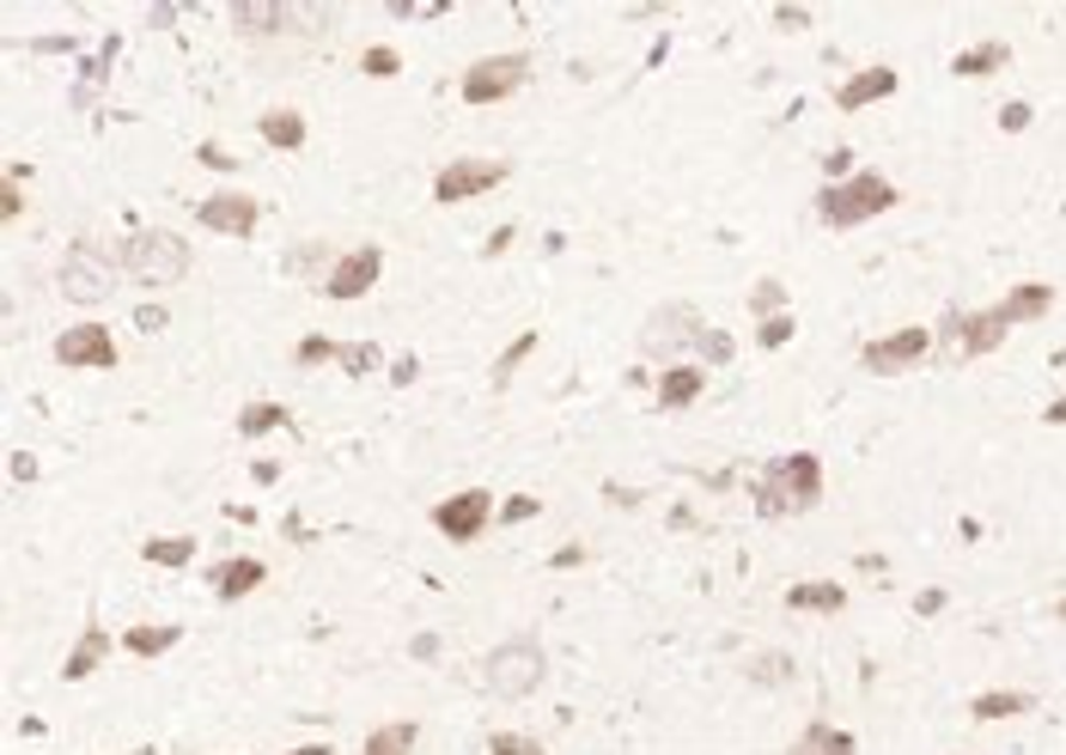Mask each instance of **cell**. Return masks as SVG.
<instances>
[{
  "mask_svg": "<svg viewBox=\"0 0 1066 755\" xmlns=\"http://www.w3.org/2000/svg\"><path fill=\"white\" fill-rule=\"evenodd\" d=\"M117 274H122V250H110L105 238H79V244H67L62 269H55V287L74 305H105L117 293Z\"/></svg>",
  "mask_w": 1066,
  "mask_h": 755,
  "instance_id": "cell-1",
  "label": "cell"
},
{
  "mask_svg": "<svg viewBox=\"0 0 1066 755\" xmlns=\"http://www.w3.org/2000/svg\"><path fill=\"white\" fill-rule=\"evenodd\" d=\"M542 677H549V658H542L537 639H501V646L482 658V689L494 694V701H530V694L542 689Z\"/></svg>",
  "mask_w": 1066,
  "mask_h": 755,
  "instance_id": "cell-2",
  "label": "cell"
},
{
  "mask_svg": "<svg viewBox=\"0 0 1066 755\" xmlns=\"http://www.w3.org/2000/svg\"><path fill=\"white\" fill-rule=\"evenodd\" d=\"M816 500H823V463H816L811 451L780 457V463L762 475V488H756V506H762L768 518H787V512H811Z\"/></svg>",
  "mask_w": 1066,
  "mask_h": 755,
  "instance_id": "cell-3",
  "label": "cell"
},
{
  "mask_svg": "<svg viewBox=\"0 0 1066 755\" xmlns=\"http://www.w3.org/2000/svg\"><path fill=\"white\" fill-rule=\"evenodd\" d=\"M895 183L878 177V171H854V177L829 183L823 196H816V214H823V226H859L871 220V214H890L895 208Z\"/></svg>",
  "mask_w": 1066,
  "mask_h": 755,
  "instance_id": "cell-4",
  "label": "cell"
},
{
  "mask_svg": "<svg viewBox=\"0 0 1066 755\" xmlns=\"http://www.w3.org/2000/svg\"><path fill=\"white\" fill-rule=\"evenodd\" d=\"M122 269L141 281V287H177L189 274V244L177 232H165V226H146V232H134L129 244H122Z\"/></svg>",
  "mask_w": 1066,
  "mask_h": 755,
  "instance_id": "cell-5",
  "label": "cell"
},
{
  "mask_svg": "<svg viewBox=\"0 0 1066 755\" xmlns=\"http://www.w3.org/2000/svg\"><path fill=\"white\" fill-rule=\"evenodd\" d=\"M701 317H695V305H659V311L646 317V329H640V353L646 360H659V365H683V353L701 341Z\"/></svg>",
  "mask_w": 1066,
  "mask_h": 755,
  "instance_id": "cell-6",
  "label": "cell"
},
{
  "mask_svg": "<svg viewBox=\"0 0 1066 755\" xmlns=\"http://www.w3.org/2000/svg\"><path fill=\"white\" fill-rule=\"evenodd\" d=\"M525 79H530V55H482V62H470V74H463V98H470V105H501V98H513Z\"/></svg>",
  "mask_w": 1066,
  "mask_h": 755,
  "instance_id": "cell-7",
  "label": "cell"
},
{
  "mask_svg": "<svg viewBox=\"0 0 1066 755\" xmlns=\"http://www.w3.org/2000/svg\"><path fill=\"white\" fill-rule=\"evenodd\" d=\"M501 183H506V165H501V158H451V165L433 177V201L458 208V201L487 196V189H501Z\"/></svg>",
  "mask_w": 1066,
  "mask_h": 755,
  "instance_id": "cell-8",
  "label": "cell"
},
{
  "mask_svg": "<svg viewBox=\"0 0 1066 755\" xmlns=\"http://www.w3.org/2000/svg\"><path fill=\"white\" fill-rule=\"evenodd\" d=\"M433 524H439L446 543H475V536L494 524V494H487V488H463V494H451V500L433 506Z\"/></svg>",
  "mask_w": 1066,
  "mask_h": 755,
  "instance_id": "cell-9",
  "label": "cell"
},
{
  "mask_svg": "<svg viewBox=\"0 0 1066 755\" xmlns=\"http://www.w3.org/2000/svg\"><path fill=\"white\" fill-rule=\"evenodd\" d=\"M378 274H384V250L378 244H360V250H348V256L330 262V274H323V293H330V299H360V293L378 287Z\"/></svg>",
  "mask_w": 1066,
  "mask_h": 755,
  "instance_id": "cell-10",
  "label": "cell"
},
{
  "mask_svg": "<svg viewBox=\"0 0 1066 755\" xmlns=\"http://www.w3.org/2000/svg\"><path fill=\"white\" fill-rule=\"evenodd\" d=\"M926 353H933V329H895V336L883 341H866V353H859V365L866 372H902V365H921Z\"/></svg>",
  "mask_w": 1066,
  "mask_h": 755,
  "instance_id": "cell-11",
  "label": "cell"
},
{
  "mask_svg": "<svg viewBox=\"0 0 1066 755\" xmlns=\"http://www.w3.org/2000/svg\"><path fill=\"white\" fill-rule=\"evenodd\" d=\"M256 220H263V208H256V196H244V189H220V196L201 201V226H208V232L251 238Z\"/></svg>",
  "mask_w": 1066,
  "mask_h": 755,
  "instance_id": "cell-12",
  "label": "cell"
},
{
  "mask_svg": "<svg viewBox=\"0 0 1066 755\" xmlns=\"http://www.w3.org/2000/svg\"><path fill=\"white\" fill-rule=\"evenodd\" d=\"M55 360L62 365H117V336L105 324H74L55 336Z\"/></svg>",
  "mask_w": 1066,
  "mask_h": 755,
  "instance_id": "cell-13",
  "label": "cell"
},
{
  "mask_svg": "<svg viewBox=\"0 0 1066 755\" xmlns=\"http://www.w3.org/2000/svg\"><path fill=\"white\" fill-rule=\"evenodd\" d=\"M1005 317L1000 311H969V317H950V336H957L963 353H993L1005 341Z\"/></svg>",
  "mask_w": 1066,
  "mask_h": 755,
  "instance_id": "cell-14",
  "label": "cell"
},
{
  "mask_svg": "<svg viewBox=\"0 0 1066 755\" xmlns=\"http://www.w3.org/2000/svg\"><path fill=\"white\" fill-rule=\"evenodd\" d=\"M263 579H268V567H263V560L238 555V560H220V567H213V573H208V586H213V598H226V603H232V598H251V591L263 586Z\"/></svg>",
  "mask_w": 1066,
  "mask_h": 755,
  "instance_id": "cell-15",
  "label": "cell"
},
{
  "mask_svg": "<svg viewBox=\"0 0 1066 755\" xmlns=\"http://www.w3.org/2000/svg\"><path fill=\"white\" fill-rule=\"evenodd\" d=\"M232 25L244 31V37H268V31H287L293 25V7H281V0H238V7H232Z\"/></svg>",
  "mask_w": 1066,
  "mask_h": 755,
  "instance_id": "cell-16",
  "label": "cell"
},
{
  "mask_svg": "<svg viewBox=\"0 0 1066 755\" xmlns=\"http://www.w3.org/2000/svg\"><path fill=\"white\" fill-rule=\"evenodd\" d=\"M890 91H895L890 67H866V74H854L842 91H835V105H842V110H866V105H878V98H890Z\"/></svg>",
  "mask_w": 1066,
  "mask_h": 755,
  "instance_id": "cell-17",
  "label": "cell"
},
{
  "mask_svg": "<svg viewBox=\"0 0 1066 755\" xmlns=\"http://www.w3.org/2000/svg\"><path fill=\"white\" fill-rule=\"evenodd\" d=\"M105 652H110V634H105V627H86V634H79V646L74 652H67V665H62V682H86V677H92V670L98 665H105Z\"/></svg>",
  "mask_w": 1066,
  "mask_h": 755,
  "instance_id": "cell-18",
  "label": "cell"
},
{
  "mask_svg": "<svg viewBox=\"0 0 1066 755\" xmlns=\"http://www.w3.org/2000/svg\"><path fill=\"white\" fill-rule=\"evenodd\" d=\"M1048 305H1054V287H1042V281H1024V287H1012V299L993 305V311H1000L1005 324H1036Z\"/></svg>",
  "mask_w": 1066,
  "mask_h": 755,
  "instance_id": "cell-19",
  "label": "cell"
},
{
  "mask_svg": "<svg viewBox=\"0 0 1066 755\" xmlns=\"http://www.w3.org/2000/svg\"><path fill=\"white\" fill-rule=\"evenodd\" d=\"M701 391H707V378H701L695 365H664V378H659V408H689Z\"/></svg>",
  "mask_w": 1066,
  "mask_h": 755,
  "instance_id": "cell-20",
  "label": "cell"
},
{
  "mask_svg": "<svg viewBox=\"0 0 1066 755\" xmlns=\"http://www.w3.org/2000/svg\"><path fill=\"white\" fill-rule=\"evenodd\" d=\"M177 639H184V627H172V622H146V627H129V634H122V646H129L134 658H158V652H172Z\"/></svg>",
  "mask_w": 1066,
  "mask_h": 755,
  "instance_id": "cell-21",
  "label": "cell"
},
{
  "mask_svg": "<svg viewBox=\"0 0 1066 755\" xmlns=\"http://www.w3.org/2000/svg\"><path fill=\"white\" fill-rule=\"evenodd\" d=\"M981 725H993V719H1018V713H1030V694L1024 689H988V694H975V707H969Z\"/></svg>",
  "mask_w": 1066,
  "mask_h": 755,
  "instance_id": "cell-22",
  "label": "cell"
},
{
  "mask_svg": "<svg viewBox=\"0 0 1066 755\" xmlns=\"http://www.w3.org/2000/svg\"><path fill=\"white\" fill-rule=\"evenodd\" d=\"M263 141L268 146H281V153H293V146H305V117L299 110H263Z\"/></svg>",
  "mask_w": 1066,
  "mask_h": 755,
  "instance_id": "cell-23",
  "label": "cell"
},
{
  "mask_svg": "<svg viewBox=\"0 0 1066 755\" xmlns=\"http://www.w3.org/2000/svg\"><path fill=\"white\" fill-rule=\"evenodd\" d=\"M415 737H421V725H415V719H396V725L372 731L360 755H415Z\"/></svg>",
  "mask_w": 1066,
  "mask_h": 755,
  "instance_id": "cell-24",
  "label": "cell"
},
{
  "mask_svg": "<svg viewBox=\"0 0 1066 755\" xmlns=\"http://www.w3.org/2000/svg\"><path fill=\"white\" fill-rule=\"evenodd\" d=\"M792 755H854V737L816 719V725H804V737L792 743Z\"/></svg>",
  "mask_w": 1066,
  "mask_h": 755,
  "instance_id": "cell-25",
  "label": "cell"
},
{
  "mask_svg": "<svg viewBox=\"0 0 1066 755\" xmlns=\"http://www.w3.org/2000/svg\"><path fill=\"white\" fill-rule=\"evenodd\" d=\"M1005 62H1012V50H1005V43H981V50H963L957 62H950V74H963V79H981V74H1000Z\"/></svg>",
  "mask_w": 1066,
  "mask_h": 755,
  "instance_id": "cell-26",
  "label": "cell"
},
{
  "mask_svg": "<svg viewBox=\"0 0 1066 755\" xmlns=\"http://www.w3.org/2000/svg\"><path fill=\"white\" fill-rule=\"evenodd\" d=\"M141 555L153 560V567H189V560H196V536H153Z\"/></svg>",
  "mask_w": 1066,
  "mask_h": 755,
  "instance_id": "cell-27",
  "label": "cell"
},
{
  "mask_svg": "<svg viewBox=\"0 0 1066 755\" xmlns=\"http://www.w3.org/2000/svg\"><path fill=\"white\" fill-rule=\"evenodd\" d=\"M275 427H287V403H251L244 415H238V433H244V439H263V433H275Z\"/></svg>",
  "mask_w": 1066,
  "mask_h": 755,
  "instance_id": "cell-28",
  "label": "cell"
},
{
  "mask_svg": "<svg viewBox=\"0 0 1066 755\" xmlns=\"http://www.w3.org/2000/svg\"><path fill=\"white\" fill-rule=\"evenodd\" d=\"M787 603H792V610H823V615H829V610H842V603H847V591L842 586H816V579H811V586H792Z\"/></svg>",
  "mask_w": 1066,
  "mask_h": 755,
  "instance_id": "cell-29",
  "label": "cell"
},
{
  "mask_svg": "<svg viewBox=\"0 0 1066 755\" xmlns=\"http://www.w3.org/2000/svg\"><path fill=\"white\" fill-rule=\"evenodd\" d=\"M750 682H762V689L792 682V658H787V652H762V658H750Z\"/></svg>",
  "mask_w": 1066,
  "mask_h": 755,
  "instance_id": "cell-30",
  "label": "cell"
},
{
  "mask_svg": "<svg viewBox=\"0 0 1066 755\" xmlns=\"http://www.w3.org/2000/svg\"><path fill=\"white\" fill-rule=\"evenodd\" d=\"M530 348H537V329H525V336H518L513 348L501 353V365H494V384H501V391H506V384H513V372H518V365L530 360Z\"/></svg>",
  "mask_w": 1066,
  "mask_h": 755,
  "instance_id": "cell-31",
  "label": "cell"
},
{
  "mask_svg": "<svg viewBox=\"0 0 1066 755\" xmlns=\"http://www.w3.org/2000/svg\"><path fill=\"white\" fill-rule=\"evenodd\" d=\"M695 348H701V360L725 365V360H732V353H737V341L725 336V329H701V341H695Z\"/></svg>",
  "mask_w": 1066,
  "mask_h": 755,
  "instance_id": "cell-32",
  "label": "cell"
},
{
  "mask_svg": "<svg viewBox=\"0 0 1066 755\" xmlns=\"http://www.w3.org/2000/svg\"><path fill=\"white\" fill-rule=\"evenodd\" d=\"M323 360H342V341H330V336H305V341H299V365H323Z\"/></svg>",
  "mask_w": 1066,
  "mask_h": 755,
  "instance_id": "cell-33",
  "label": "cell"
},
{
  "mask_svg": "<svg viewBox=\"0 0 1066 755\" xmlns=\"http://www.w3.org/2000/svg\"><path fill=\"white\" fill-rule=\"evenodd\" d=\"M756 341H762L768 353H774V348H787V341H792V317H787V311H780V317H762V329H756Z\"/></svg>",
  "mask_w": 1066,
  "mask_h": 755,
  "instance_id": "cell-34",
  "label": "cell"
},
{
  "mask_svg": "<svg viewBox=\"0 0 1066 755\" xmlns=\"http://www.w3.org/2000/svg\"><path fill=\"white\" fill-rule=\"evenodd\" d=\"M487 749H494V755H542V743L518 737V731H501V737H487Z\"/></svg>",
  "mask_w": 1066,
  "mask_h": 755,
  "instance_id": "cell-35",
  "label": "cell"
},
{
  "mask_svg": "<svg viewBox=\"0 0 1066 755\" xmlns=\"http://www.w3.org/2000/svg\"><path fill=\"white\" fill-rule=\"evenodd\" d=\"M756 317H780V305H787V293H780V281H762V287L750 293Z\"/></svg>",
  "mask_w": 1066,
  "mask_h": 755,
  "instance_id": "cell-36",
  "label": "cell"
},
{
  "mask_svg": "<svg viewBox=\"0 0 1066 755\" xmlns=\"http://www.w3.org/2000/svg\"><path fill=\"white\" fill-rule=\"evenodd\" d=\"M360 67H366V74H384V79H391L396 67H403V55H396V50H366V55H360Z\"/></svg>",
  "mask_w": 1066,
  "mask_h": 755,
  "instance_id": "cell-37",
  "label": "cell"
},
{
  "mask_svg": "<svg viewBox=\"0 0 1066 755\" xmlns=\"http://www.w3.org/2000/svg\"><path fill=\"white\" fill-rule=\"evenodd\" d=\"M172 324V311L165 305H134V329H146V336H158V329Z\"/></svg>",
  "mask_w": 1066,
  "mask_h": 755,
  "instance_id": "cell-38",
  "label": "cell"
},
{
  "mask_svg": "<svg viewBox=\"0 0 1066 755\" xmlns=\"http://www.w3.org/2000/svg\"><path fill=\"white\" fill-rule=\"evenodd\" d=\"M501 518H506V524H525V518H537V500H530V494H513V500H506V506H501Z\"/></svg>",
  "mask_w": 1066,
  "mask_h": 755,
  "instance_id": "cell-39",
  "label": "cell"
},
{
  "mask_svg": "<svg viewBox=\"0 0 1066 755\" xmlns=\"http://www.w3.org/2000/svg\"><path fill=\"white\" fill-rule=\"evenodd\" d=\"M196 158H201V165H213V171H238V158H232V153H226V146H220V141H208V146H196Z\"/></svg>",
  "mask_w": 1066,
  "mask_h": 755,
  "instance_id": "cell-40",
  "label": "cell"
},
{
  "mask_svg": "<svg viewBox=\"0 0 1066 755\" xmlns=\"http://www.w3.org/2000/svg\"><path fill=\"white\" fill-rule=\"evenodd\" d=\"M342 365H348V372H372L378 353H372V348H342Z\"/></svg>",
  "mask_w": 1066,
  "mask_h": 755,
  "instance_id": "cell-41",
  "label": "cell"
},
{
  "mask_svg": "<svg viewBox=\"0 0 1066 755\" xmlns=\"http://www.w3.org/2000/svg\"><path fill=\"white\" fill-rule=\"evenodd\" d=\"M7 469H13V482H37V457H31V451H13V463H7Z\"/></svg>",
  "mask_w": 1066,
  "mask_h": 755,
  "instance_id": "cell-42",
  "label": "cell"
},
{
  "mask_svg": "<svg viewBox=\"0 0 1066 755\" xmlns=\"http://www.w3.org/2000/svg\"><path fill=\"white\" fill-rule=\"evenodd\" d=\"M1000 129H1012V134L1030 129V105H1005V110H1000Z\"/></svg>",
  "mask_w": 1066,
  "mask_h": 755,
  "instance_id": "cell-43",
  "label": "cell"
},
{
  "mask_svg": "<svg viewBox=\"0 0 1066 755\" xmlns=\"http://www.w3.org/2000/svg\"><path fill=\"white\" fill-rule=\"evenodd\" d=\"M513 238H518V232H513V226H501V232L487 238V244H482V250H487V256H506V250H513Z\"/></svg>",
  "mask_w": 1066,
  "mask_h": 755,
  "instance_id": "cell-44",
  "label": "cell"
},
{
  "mask_svg": "<svg viewBox=\"0 0 1066 755\" xmlns=\"http://www.w3.org/2000/svg\"><path fill=\"white\" fill-rule=\"evenodd\" d=\"M580 560H585V548H580V543H567L561 555H554V567H580Z\"/></svg>",
  "mask_w": 1066,
  "mask_h": 755,
  "instance_id": "cell-45",
  "label": "cell"
},
{
  "mask_svg": "<svg viewBox=\"0 0 1066 755\" xmlns=\"http://www.w3.org/2000/svg\"><path fill=\"white\" fill-rule=\"evenodd\" d=\"M287 755H336L330 743H299V749H287Z\"/></svg>",
  "mask_w": 1066,
  "mask_h": 755,
  "instance_id": "cell-46",
  "label": "cell"
},
{
  "mask_svg": "<svg viewBox=\"0 0 1066 755\" xmlns=\"http://www.w3.org/2000/svg\"><path fill=\"white\" fill-rule=\"evenodd\" d=\"M1048 427H1066V396H1060V403H1048Z\"/></svg>",
  "mask_w": 1066,
  "mask_h": 755,
  "instance_id": "cell-47",
  "label": "cell"
},
{
  "mask_svg": "<svg viewBox=\"0 0 1066 755\" xmlns=\"http://www.w3.org/2000/svg\"><path fill=\"white\" fill-rule=\"evenodd\" d=\"M1060 615H1066V603H1060Z\"/></svg>",
  "mask_w": 1066,
  "mask_h": 755,
  "instance_id": "cell-48",
  "label": "cell"
}]
</instances>
